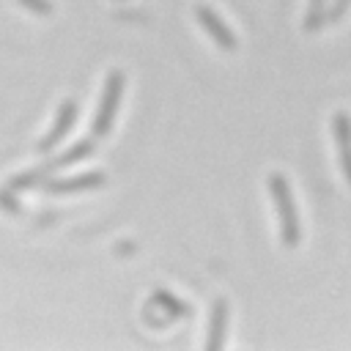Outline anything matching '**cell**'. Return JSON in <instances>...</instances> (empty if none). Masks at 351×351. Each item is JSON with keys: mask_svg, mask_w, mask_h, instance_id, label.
I'll use <instances>...</instances> for the list:
<instances>
[{"mask_svg": "<svg viewBox=\"0 0 351 351\" xmlns=\"http://www.w3.org/2000/svg\"><path fill=\"white\" fill-rule=\"evenodd\" d=\"M269 195L274 200V208H277V217H280V239L288 250L299 247L302 241V225H299V211H296V203H293V195H291V184L282 173H271L269 176Z\"/></svg>", "mask_w": 351, "mask_h": 351, "instance_id": "1", "label": "cell"}, {"mask_svg": "<svg viewBox=\"0 0 351 351\" xmlns=\"http://www.w3.org/2000/svg\"><path fill=\"white\" fill-rule=\"evenodd\" d=\"M123 88H126L123 71H110L104 77L101 99H99V107H96V115H93V137H104L112 129L115 115H118V104H121V96H123Z\"/></svg>", "mask_w": 351, "mask_h": 351, "instance_id": "2", "label": "cell"}, {"mask_svg": "<svg viewBox=\"0 0 351 351\" xmlns=\"http://www.w3.org/2000/svg\"><path fill=\"white\" fill-rule=\"evenodd\" d=\"M195 16H197V22H200V27L211 36V41L219 47V49H225V52H236V36L230 33V27L222 22V16L217 14V11H211L208 5H197L195 8Z\"/></svg>", "mask_w": 351, "mask_h": 351, "instance_id": "3", "label": "cell"}, {"mask_svg": "<svg viewBox=\"0 0 351 351\" xmlns=\"http://www.w3.org/2000/svg\"><path fill=\"white\" fill-rule=\"evenodd\" d=\"M332 134H335V145H337V159H340V170L351 186V115L348 112H335L332 115Z\"/></svg>", "mask_w": 351, "mask_h": 351, "instance_id": "4", "label": "cell"}, {"mask_svg": "<svg viewBox=\"0 0 351 351\" xmlns=\"http://www.w3.org/2000/svg\"><path fill=\"white\" fill-rule=\"evenodd\" d=\"M74 118H77V101L74 99H66V101H60V107H58V115H55V123H52V129H49V134L38 143V154H49L66 134H69V129L74 126Z\"/></svg>", "mask_w": 351, "mask_h": 351, "instance_id": "5", "label": "cell"}, {"mask_svg": "<svg viewBox=\"0 0 351 351\" xmlns=\"http://www.w3.org/2000/svg\"><path fill=\"white\" fill-rule=\"evenodd\" d=\"M225 326H228V302L214 299L211 315H208V337H206L208 351H219L225 346Z\"/></svg>", "mask_w": 351, "mask_h": 351, "instance_id": "6", "label": "cell"}, {"mask_svg": "<svg viewBox=\"0 0 351 351\" xmlns=\"http://www.w3.org/2000/svg\"><path fill=\"white\" fill-rule=\"evenodd\" d=\"M104 184V173L93 170V173H80L74 178H58V181H47L49 192H80V189H93Z\"/></svg>", "mask_w": 351, "mask_h": 351, "instance_id": "7", "label": "cell"}, {"mask_svg": "<svg viewBox=\"0 0 351 351\" xmlns=\"http://www.w3.org/2000/svg\"><path fill=\"white\" fill-rule=\"evenodd\" d=\"M90 154H93V140H80V143L71 145L63 156L52 159V162L47 165V173H49V170H58V167H66V165H74V162H80V159H85V156H90Z\"/></svg>", "mask_w": 351, "mask_h": 351, "instance_id": "8", "label": "cell"}, {"mask_svg": "<svg viewBox=\"0 0 351 351\" xmlns=\"http://www.w3.org/2000/svg\"><path fill=\"white\" fill-rule=\"evenodd\" d=\"M321 25H326V0H310L302 27H304L307 33H315Z\"/></svg>", "mask_w": 351, "mask_h": 351, "instance_id": "9", "label": "cell"}, {"mask_svg": "<svg viewBox=\"0 0 351 351\" xmlns=\"http://www.w3.org/2000/svg\"><path fill=\"white\" fill-rule=\"evenodd\" d=\"M47 181V167H38V170H30V173H22V176H14L8 181V189H27L33 184H41Z\"/></svg>", "mask_w": 351, "mask_h": 351, "instance_id": "10", "label": "cell"}, {"mask_svg": "<svg viewBox=\"0 0 351 351\" xmlns=\"http://www.w3.org/2000/svg\"><path fill=\"white\" fill-rule=\"evenodd\" d=\"M154 299H162V302L167 304V310H170L173 315H186V313H189V307H186L184 302L173 299V296H170V293H165V291H156V293H154Z\"/></svg>", "mask_w": 351, "mask_h": 351, "instance_id": "11", "label": "cell"}, {"mask_svg": "<svg viewBox=\"0 0 351 351\" xmlns=\"http://www.w3.org/2000/svg\"><path fill=\"white\" fill-rule=\"evenodd\" d=\"M348 5H351V0H332V5L326 8V22H340L343 14L348 11Z\"/></svg>", "mask_w": 351, "mask_h": 351, "instance_id": "12", "label": "cell"}, {"mask_svg": "<svg viewBox=\"0 0 351 351\" xmlns=\"http://www.w3.org/2000/svg\"><path fill=\"white\" fill-rule=\"evenodd\" d=\"M16 3L25 5V8L33 11V14H41V16L52 14V3H49V0H16Z\"/></svg>", "mask_w": 351, "mask_h": 351, "instance_id": "13", "label": "cell"}, {"mask_svg": "<svg viewBox=\"0 0 351 351\" xmlns=\"http://www.w3.org/2000/svg\"><path fill=\"white\" fill-rule=\"evenodd\" d=\"M0 203H3L5 208H11V211H22V208H19V206L11 200V192H0Z\"/></svg>", "mask_w": 351, "mask_h": 351, "instance_id": "14", "label": "cell"}]
</instances>
